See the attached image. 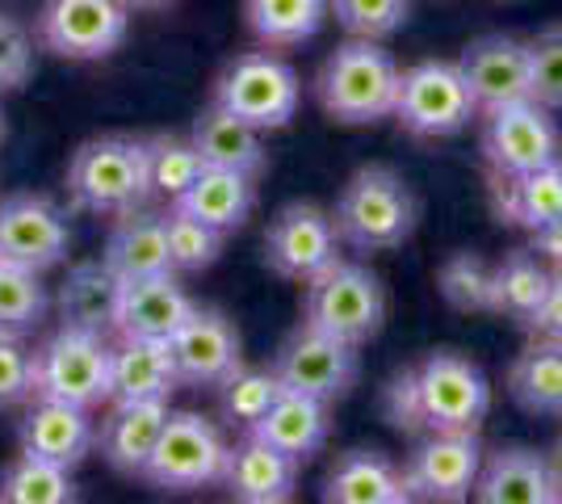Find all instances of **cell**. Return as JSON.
Returning <instances> with one entry per match:
<instances>
[{"label":"cell","instance_id":"25","mask_svg":"<svg viewBox=\"0 0 562 504\" xmlns=\"http://www.w3.org/2000/svg\"><path fill=\"white\" fill-rule=\"evenodd\" d=\"M101 265L114 273L117 282L131 278H151V273H177L172 257H168L165 215H151L147 206L131 211V215L114 219V232L105 240Z\"/></svg>","mask_w":562,"mask_h":504},{"label":"cell","instance_id":"2","mask_svg":"<svg viewBox=\"0 0 562 504\" xmlns=\"http://www.w3.org/2000/svg\"><path fill=\"white\" fill-rule=\"evenodd\" d=\"M331 223L340 244L357 253H386L398 248L420 223V198L386 165L357 168L331 206Z\"/></svg>","mask_w":562,"mask_h":504},{"label":"cell","instance_id":"3","mask_svg":"<svg viewBox=\"0 0 562 504\" xmlns=\"http://www.w3.org/2000/svg\"><path fill=\"white\" fill-rule=\"evenodd\" d=\"M315 97L324 114L345 126H374L395 119L398 64L374 38H349L324 59L315 76Z\"/></svg>","mask_w":562,"mask_h":504},{"label":"cell","instance_id":"34","mask_svg":"<svg viewBox=\"0 0 562 504\" xmlns=\"http://www.w3.org/2000/svg\"><path fill=\"white\" fill-rule=\"evenodd\" d=\"M80 496L71 471L59 462L18 455L0 471V501L4 504H71Z\"/></svg>","mask_w":562,"mask_h":504},{"label":"cell","instance_id":"30","mask_svg":"<svg viewBox=\"0 0 562 504\" xmlns=\"http://www.w3.org/2000/svg\"><path fill=\"white\" fill-rule=\"evenodd\" d=\"M328 0H244V22L260 47H303L328 22Z\"/></svg>","mask_w":562,"mask_h":504},{"label":"cell","instance_id":"45","mask_svg":"<svg viewBox=\"0 0 562 504\" xmlns=\"http://www.w3.org/2000/svg\"><path fill=\"white\" fill-rule=\"evenodd\" d=\"M533 253H538L554 273H562V215L554 219V223H546L541 232H533Z\"/></svg>","mask_w":562,"mask_h":504},{"label":"cell","instance_id":"6","mask_svg":"<svg viewBox=\"0 0 562 504\" xmlns=\"http://www.w3.org/2000/svg\"><path fill=\"white\" fill-rule=\"evenodd\" d=\"M110 366L114 345L105 340V333L64 324L34 349V395L89 412L110 408Z\"/></svg>","mask_w":562,"mask_h":504},{"label":"cell","instance_id":"11","mask_svg":"<svg viewBox=\"0 0 562 504\" xmlns=\"http://www.w3.org/2000/svg\"><path fill=\"white\" fill-rule=\"evenodd\" d=\"M131 9L122 0H47L38 13V43L59 59H105L126 43Z\"/></svg>","mask_w":562,"mask_h":504},{"label":"cell","instance_id":"1","mask_svg":"<svg viewBox=\"0 0 562 504\" xmlns=\"http://www.w3.org/2000/svg\"><path fill=\"white\" fill-rule=\"evenodd\" d=\"M492 412L487 374L453 349H437L407 366L386 387V421L398 433H462L479 429Z\"/></svg>","mask_w":562,"mask_h":504},{"label":"cell","instance_id":"12","mask_svg":"<svg viewBox=\"0 0 562 504\" xmlns=\"http://www.w3.org/2000/svg\"><path fill=\"white\" fill-rule=\"evenodd\" d=\"M331 261H340V236L331 211L315 202H285L265 227V265L285 282H311Z\"/></svg>","mask_w":562,"mask_h":504},{"label":"cell","instance_id":"37","mask_svg":"<svg viewBox=\"0 0 562 504\" xmlns=\"http://www.w3.org/2000/svg\"><path fill=\"white\" fill-rule=\"evenodd\" d=\"M165 236H168V257H172V269L177 273H202L218 261L223 253V232L202 223L198 215H189L181 206H168L165 211Z\"/></svg>","mask_w":562,"mask_h":504},{"label":"cell","instance_id":"15","mask_svg":"<svg viewBox=\"0 0 562 504\" xmlns=\"http://www.w3.org/2000/svg\"><path fill=\"white\" fill-rule=\"evenodd\" d=\"M68 248V215L47 193H13L0 202V261L43 273V269H55L64 261Z\"/></svg>","mask_w":562,"mask_h":504},{"label":"cell","instance_id":"23","mask_svg":"<svg viewBox=\"0 0 562 504\" xmlns=\"http://www.w3.org/2000/svg\"><path fill=\"white\" fill-rule=\"evenodd\" d=\"M168 400H143V404H110L101 429H97V446L105 462L117 475H143V462L156 450V437L168 421Z\"/></svg>","mask_w":562,"mask_h":504},{"label":"cell","instance_id":"14","mask_svg":"<svg viewBox=\"0 0 562 504\" xmlns=\"http://www.w3.org/2000/svg\"><path fill=\"white\" fill-rule=\"evenodd\" d=\"M357 345L349 340H336V336L319 333V328H299L273 358V374L281 379L285 391H303V395H315L324 404H336L345 400L357 383Z\"/></svg>","mask_w":562,"mask_h":504},{"label":"cell","instance_id":"42","mask_svg":"<svg viewBox=\"0 0 562 504\" xmlns=\"http://www.w3.org/2000/svg\"><path fill=\"white\" fill-rule=\"evenodd\" d=\"M34 400V354L25 336L0 333V412L22 408Z\"/></svg>","mask_w":562,"mask_h":504},{"label":"cell","instance_id":"39","mask_svg":"<svg viewBox=\"0 0 562 504\" xmlns=\"http://www.w3.org/2000/svg\"><path fill=\"white\" fill-rule=\"evenodd\" d=\"M281 391V379L273 374V366L269 370H248V366H239L227 383L218 387V395H223V416L239 425V429H252L265 412L273 408V400H278Z\"/></svg>","mask_w":562,"mask_h":504},{"label":"cell","instance_id":"22","mask_svg":"<svg viewBox=\"0 0 562 504\" xmlns=\"http://www.w3.org/2000/svg\"><path fill=\"white\" fill-rule=\"evenodd\" d=\"M181 387L177 361L168 340L151 336H117L114 366H110V404H143V400H172Z\"/></svg>","mask_w":562,"mask_h":504},{"label":"cell","instance_id":"28","mask_svg":"<svg viewBox=\"0 0 562 504\" xmlns=\"http://www.w3.org/2000/svg\"><path fill=\"white\" fill-rule=\"evenodd\" d=\"M257 177L248 172H232V168H202L172 206H181L189 215H198L202 223L218 227L223 236L239 232L248 219H252V206H257Z\"/></svg>","mask_w":562,"mask_h":504},{"label":"cell","instance_id":"9","mask_svg":"<svg viewBox=\"0 0 562 504\" xmlns=\"http://www.w3.org/2000/svg\"><path fill=\"white\" fill-rule=\"evenodd\" d=\"M474 97H470L462 68L446 59H424L416 68L398 72L395 119L416 139H449L467 131L474 119Z\"/></svg>","mask_w":562,"mask_h":504},{"label":"cell","instance_id":"13","mask_svg":"<svg viewBox=\"0 0 562 504\" xmlns=\"http://www.w3.org/2000/svg\"><path fill=\"white\" fill-rule=\"evenodd\" d=\"M483 156L495 177H516L562 156V131L554 110L529 101L504 105L495 114H483Z\"/></svg>","mask_w":562,"mask_h":504},{"label":"cell","instance_id":"29","mask_svg":"<svg viewBox=\"0 0 562 504\" xmlns=\"http://www.w3.org/2000/svg\"><path fill=\"white\" fill-rule=\"evenodd\" d=\"M495 181H499V193H495L499 219L525 227L529 236L562 215V156L529 172H516V177H495Z\"/></svg>","mask_w":562,"mask_h":504},{"label":"cell","instance_id":"10","mask_svg":"<svg viewBox=\"0 0 562 504\" xmlns=\"http://www.w3.org/2000/svg\"><path fill=\"white\" fill-rule=\"evenodd\" d=\"M483 441L479 429L462 433H424L416 450L403 462V483L412 492V501L428 504H458L470 501L474 480L483 471Z\"/></svg>","mask_w":562,"mask_h":504},{"label":"cell","instance_id":"16","mask_svg":"<svg viewBox=\"0 0 562 504\" xmlns=\"http://www.w3.org/2000/svg\"><path fill=\"white\" fill-rule=\"evenodd\" d=\"M181 387H223L244 366V340L227 312L193 307L186 324L168 336Z\"/></svg>","mask_w":562,"mask_h":504},{"label":"cell","instance_id":"48","mask_svg":"<svg viewBox=\"0 0 562 504\" xmlns=\"http://www.w3.org/2000/svg\"><path fill=\"white\" fill-rule=\"evenodd\" d=\"M554 467H559V480H562V441H559V458H554Z\"/></svg>","mask_w":562,"mask_h":504},{"label":"cell","instance_id":"33","mask_svg":"<svg viewBox=\"0 0 562 504\" xmlns=\"http://www.w3.org/2000/svg\"><path fill=\"white\" fill-rule=\"evenodd\" d=\"M550 282H554V269L541 261L533 248L508 253L492 273V315H508L516 324H529L538 315Z\"/></svg>","mask_w":562,"mask_h":504},{"label":"cell","instance_id":"7","mask_svg":"<svg viewBox=\"0 0 562 504\" xmlns=\"http://www.w3.org/2000/svg\"><path fill=\"white\" fill-rule=\"evenodd\" d=\"M223 467H227L223 429L202 412H168L139 480L160 492H202L223 483Z\"/></svg>","mask_w":562,"mask_h":504},{"label":"cell","instance_id":"20","mask_svg":"<svg viewBox=\"0 0 562 504\" xmlns=\"http://www.w3.org/2000/svg\"><path fill=\"white\" fill-rule=\"evenodd\" d=\"M193 299L186 287L177 282V273H151V278H131L117 282V336H151V340H168L193 315Z\"/></svg>","mask_w":562,"mask_h":504},{"label":"cell","instance_id":"36","mask_svg":"<svg viewBox=\"0 0 562 504\" xmlns=\"http://www.w3.org/2000/svg\"><path fill=\"white\" fill-rule=\"evenodd\" d=\"M147 144V172H151V198H165L168 206L193 186V177L202 172V156L193 139L186 135H151Z\"/></svg>","mask_w":562,"mask_h":504},{"label":"cell","instance_id":"4","mask_svg":"<svg viewBox=\"0 0 562 504\" xmlns=\"http://www.w3.org/2000/svg\"><path fill=\"white\" fill-rule=\"evenodd\" d=\"M71 206L89 215H131L151 202V172H147V144L131 135H101L71 152L68 160Z\"/></svg>","mask_w":562,"mask_h":504},{"label":"cell","instance_id":"8","mask_svg":"<svg viewBox=\"0 0 562 504\" xmlns=\"http://www.w3.org/2000/svg\"><path fill=\"white\" fill-rule=\"evenodd\" d=\"M214 101L265 135V131L290 126V119L299 114L303 80L269 47L248 51V55L232 59L223 76L214 80Z\"/></svg>","mask_w":562,"mask_h":504},{"label":"cell","instance_id":"43","mask_svg":"<svg viewBox=\"0 0 562 504\" xmlns=\"http://www.w3.org/2000/svg\"><path fill=\"white\" fill-rule=\"evenodd\" d=\"M30 72H34V38L18 18L0 13V93L22 89Z\"/></svg>","mask_w":562,"mask_h":504},{"label":"cell","instance_id":"46","mask_svg":"<svg viewBox=\"0 0 562 504\" xmlns=\"http://www.w3.org/2000/svg\"><path fill=\"white\" fill-rule=\"evenodd\" d=\"M122 4L135 13V9H165V4H172V0H122Z\"/></svg>","mask_w":562,"mask_h":504},{"label":"cell","instance_id":"18","mask_svg":"<svg viewBox=\"0 0 562 504\" xmlns=\"http://www.w3.org/2000/svg\"><path fill=\"white\" fill-rule=\"evenodd\" d=\"M18 441H22V455L47 458V462H59V467L71 471V467H80L85 458L93 455L97 421L89 408H76V404H64V400H43V395H34L22 416Z\"/></svg>","mask_w":562,"mask_h":504},{"label":"cell","instance_id":"5","mask_svg":"<svg viewBox=\"0 0 562 504\" xmlns=\"http://www.w3.org/2000/svg\"><path fill=\"white\" fill-rule=\"evenodd\" d=\"M303 324L319 333L366 345L386 324V290L366 265L331 261L324 273H315L303 290Z\"/></svg>","mask_w":562,"mask_h":504},{"label":"cell","instance_id":"31","mask_svg":"<svg viewBox=\"0 0 562 504\" xmlns=\"http://www.w3.org/2000/svg\"><path fill=\"white\" fill-rule=\"evenodd\" d=\"M59 320L71 328H89V333H114L117 315V278L101 261L76 265L64 287H59Z\"/></svg>","mask_w":562,"mask_h":504},{"label":"cell","instance_id":"35","mask_svg":"<svg viewBox=\"0 0 562 504\" xmlns=\"http://www.w3.org/2000/svg\"><path fill=\"white\" fill-rule=\"evenodd\" d=\"M50 312V294L34 269L0 261V333L30 336L43 328Z\"/></svg>","mask_w":562,"mask_h":504},{"label":"cell","instance_id":"24","mask_svg":"<svg viewBox=\"0 0 562 504\" xmlns=\"http://www.w3.org/2000/svg\"><path fill=\"white\" fill-rule=\"evenodd\" d=\"M328 504H407L412 492L403 483V467H395L378 450H345L324 475Z\"/></svg>","mask_w":562,"mask_h":504},{"label":"cell","instance_id":"26","mask_svg":"<svg viewBox=\"0 0 562 504\" xmlns=\"http://www.w3.org/2000/svg\"><path fill=\"white\" fill-rule=\"evenodd\" d=\"M248 433H257L260 441L278 446L281 455L299 458H315L324 450L331 433V404L315 400V395H303V391H281L273 400V408L260 416Z\"/></svg>","mask_w":562,"mask_h":504},{"label":"cell","instance_id":"21","mask_svg":"<svg viewBox=\"0 0 562 504\" xmlns=\"http://www.w3.org/2000/svg\"><path fill=\"white\" fill-rule=\"evenodd\" d=\"M299 458L281 455L278 446L260 441L257 433H244L235 446H227L223 488L244 504H285L294 501L299 488Z\"/></svg>","mask_w":562,"mask_h":504},{"label":"cell","instance_id":"27","mask_svg":"<svg viewBox=\"0 0 562 504\" xmlns=\"http://www.w3.org/2000/svg\"><path fill=\"white\" fill-rule=\"evenodd\" d=\"M189 139L202 156V168H232V172H248V177L265 172V139H260V131L248 126L244 119H235L232 110H223L218 101H211L193 119Z\"/></svg>","mask_w":562,"mask_h":504},{"label":"cell","instance_id":"17","mask_svg":"<svg viewBox=\"0 0 562 504\" xmlns=\"http://www.w3.org/2000/svg\"><path fill=\"white\" fill-rule=\"evenodd\" d=\"M458 68H462V80H467L479 114H495L504 105L529 101V47L513 34L474 38L462 51Z\"/></svg>","mask_w":562,"mask_h":504},{"label":"cell","instance_id":"41","mask_svg":"<svg viewBox=\"0 0 562 504\" xmlns=\"http://www.w3.org/2000/svg\"><path fill=\"white\" fill-rule=\"evenodd\" d=\"M529 47V97L546 110H562V25L541 30Z\"/></svg>","mask_w":562,"mask_h":504},{"label":"cell","instance_id":"44","mask_svg":"<svg viewBox=\"0 0 562 504\" xmlns=\"http://www.w3.org/2000/svg\"><path fill=\"white\" fill-rule=\"evenodd\" d=\"M533 336H546V340H562V273H554V282L541 299L538 315L525 324Z\"/></svg>","mask_w":562,"mask_h":504},{"label":"cell","instance_id":"32","mask_svg":"<svg viewBox=\"0 0 562 504\" xmlns=\"http://www.w3.org/2000/svg\"><path fill=\"white\" fill-rule=\"evenodd\" d=\"M508 391L533 416H562V340L538 336L508 370Z\"/></svg>","mask_w":562,"mask_h":504},{"label":"cell","instance_id":"47","mask_svg":"<svg viewBox=\"0 0 562 504\" xmlns=\"http://www.w3.org/2000/svg\"><path fill=\"white\" fill-rule=\"evenodd\" d=\"M4 135H9V122H4V110H0V144H4Z\"/></svg>","mask_w":562,"mask_h":504},{"label":"cell","instance_id":"40","mask_svg":"<svg viewBox=\"0 0 562 504\" xmlns=\"http://www.w3.org/2000/svg\"><path fill=\"white\" fill-rule=\"evenodd\" d=\"M328 4L345 34L374 38V43L398 34L407 25V13H412V0H328Z\"/></svg>","mask_w":562,"mask_h":504},{"label":"cell","instance_id":"19","mask_svg":"<svg viewBox=\"0 0 562 504\" xmlns=\"http://www.w3.org/2000/svg\"><path fill=\"white\" fill-rule=\"evenodd\" d=\"M470 496L483 504H554L562 501L559 467L529 446H508L483 458Z\"/></svg>","mask_w":562,"mask_h":504},{"label":"cell","instance_id":"38","mask_svg":"<svg viewBox=\"0 0 562 504\" xmlns=\"http://www.w3.org/2000/svg\"><path fill=\"white\" fill-rule=\"evenodd\" d=\"M492 273L495 265H487L479 253H453L441 273H437V287L453 312L483 315L492 312Z\"/></svg>","mask_w":562,"mask_h":504}]
</instances>
